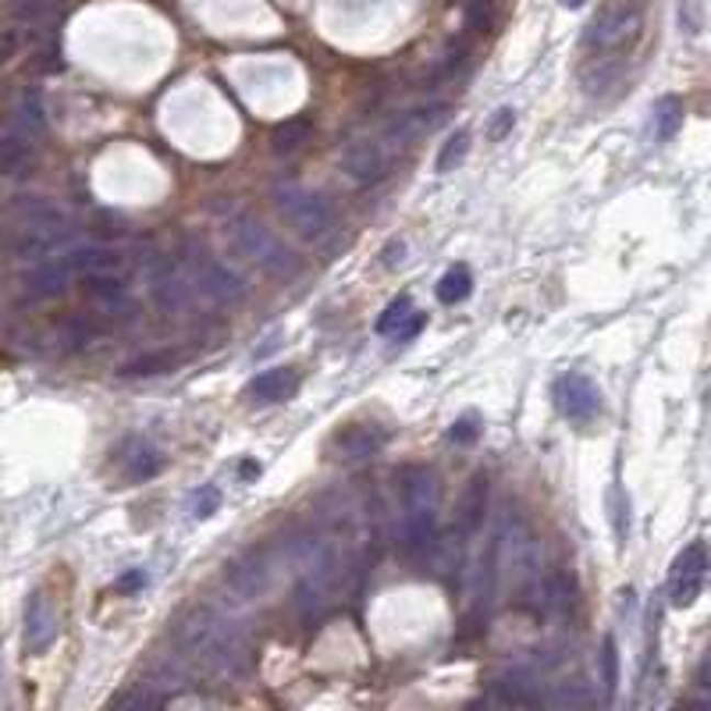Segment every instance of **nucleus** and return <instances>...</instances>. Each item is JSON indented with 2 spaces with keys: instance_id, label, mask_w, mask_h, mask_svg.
Returning a JSON list of instances; mask_svg holds the SVG:
<instances>
[{
  "instance_id": "f257e3e1",
  "label": "nucleus",
  "mask_w": 711,
  "mask_h": 711,
  "mask_svg": "<svg viewBox=\"0 0 711 711\" xmlns=\"http://www.w3.org/2000/svg\"><path fill=\"white\" fill-rule=\"evenodd\" d=\"M175 641L196 669L221 679V684H235V679L249 673V662H253L249 641L242 637V630L232 619H224L214 609L189 612L178 623Z\"/></svg>"
},
{
  "instance_id": "f03ea898",
  "label": "nucleus",
  "mask_w": 711,
  "mask_h": 711,
  "mask_svg": "<svg viewBox=\"0 0 711 711\" xmlns=\"http://www.w3.org/2000/svg\"><path fill=\"white\" fill-rule=\"evenodd\" d=\"M75 229L65 218V210H57L47 200H22L8 210L4 224V246L19 260H47L57 249H65L71 242Z\"/></svg>"
},
{
  "instance_id": "7ed1b4c3",
  "label": "nucleus",
  "mask_w": 711,
  "mask_h": 711,
  "mask_svg": "<svg viewBox=\"0 0 711 711\" xmlns=\"http://www.w3.org/2000/svg\"><path fill=\"white\" fill-rule=\"evenodd\" d=\"M644 29V0H604L601 11L584 29V51L591 57H626Z\"/></svg>"
},
{
  "instance_id": "20e7f679",
  "label": "nucleus",
  "mask_w": 711,
  "mask_h": 711,
  "mask_svg": "<svg viewBox=\"0 0 711 711\" xmlns=\"http://www.w3.org/2000/svg\"><path fill=\"white\" fill-rule=\"evenodd\" d=\"M224 238H229V246L238 256H246L249 264H256L275 278H292L299 270V256L267 224H260L249 214H235L224 221Z\"/></svg>"
},
{
  "instance_id": "39448f33",
  "label": "nucleus",
  "mask_w": 711,
  "mask_h": 711,
  "mask_svg": "<svg viewBox=\"0 0 711 711\" xmlns=\"http://www.w3.org/2000/svg\"><path fill=\"white\" fill-rule=\"evenodd\" d=\"M270 200H275V210L285 218V224L302 238H324L335 224V210L324 196L302 189L296 181H278Z\"/></svg>"
},
{
  "instance_id": "423d86ee",
  "label": "nucleus",
  "mask_w": 711,
  "mask_h": 711,
  "mask_svg": "<svg viewBox=\"0 0 711 711\" xmlns=\"http://www.w3.org/2000/svg\"><path fill=\"white\" fill-rule=\"evenodd\" d=\"M181 270H186V278L196 292L203 299L218 302V307H235V302L246 299V281H242L235 270L224 267L218 256H210L203 246H196L189 242L186 249H181Z\"/></svg>"
},
{
  "instance_id": "0eeeda50",
  "label": "nucleus",
  "mask_w": 711,
  "mask_h": 711,
  "mask_svg": "<svg viewBox=\"0 0 711 711\" xmlns=\"http://www.w3.org/2000/svg\"><path fill=\"white\" fill-rule=\"evenodd\" d=\"M388 445V431L381 423H345L335 434L327 437V459H335L342 466H356L374 459L377 452Z\"/></svg>"
},
{
  "instance_id": "6e6552de",
  "label": "nucleus",
  "mask_w": 711,
  "mask_h": 711,
  "mask_svg": "<svg viewBox=\"0 0 711 711\" xmlns=\"http://www.w3.org/2000/svg\"><path fill=\"white\" fill-rule=\"evenodd\" d=\"M704 580H708V552H704V541H693L676 555L673 573H669L673 609H690V604L701 598Z\"/></svg>"
},
{
  "instance_id": "1a4fd4ad",
  "label": "nucleus",
  "mask_w": 711,
  "mask_h": 711,
  "mask_svg": "<svg viewBox=\"0 0 711 711\" xmlns=\"http://www.w3.org/2000/svg\"><path fill=\"white\" fill-rule=\"evenodd\" d=\"M555 402L558 413H563L569 423H591L601 413V388L591 381L587 374L569 370L555 381Z\"/></svg>"
},
{
  "instance_id": "9d476101",
  "label": "nucleus",
  "mask_w": 711,
  "mask_h": 711,
  "mask_svg": "<svg viewBox=\"0 0 711 711\" xmlns=\"http://www.w3.org/2000/svg\"><path fill=\"white\" fill-rule=\"evenodd\" d=\"M65 264L75 278H121L129 281L132 275V264L125 253H118L111 246H75L65 249Z\"/></svg>"
},
{
  "instance_id": "9b49d317",
  "label": "nucleus",
  "mask_w": 711,
  "mask_h": 711,
  "mask_svg": "<svg viewBox=\"0 0 711 711\" xmlns=\"http://www.w3.org/2000/svg\"><path fill=\"white\" fill-rule=\"evenodd\" d=\"M437 541V509L427 506H402V531H399V552L406 558H427Z\"/></svg>"
},
{
  "instance_id": "f8f14e48",
  "label": "nucleus",
  "mask_w": 711,
  "mask_h": 711,
  "mask_svg": "<svg viewBox=\"0 0 711 711\" xmlns=\"http://www.w3.org/2000/svg\"><path fill=\"white\" fill-rule=\"evenodd\" d=\"M224 587L238 598V601H256L267 595L270 587V569H267V558L264 555H238L232 558L229 566L221 573Z\"/></svg>"
},
{
  "instance_id": "ddd939ff",
  "label": "nucleus",
  "mask_w": 711,
  "mask_h": 711,
  "mask_svg": "<svg viewBox=\"0 0 711 711\" xmlns=\"http://www.w3.org/2000/svg\"><path fill=\"white\" fill-rule=\"evenodd\" d=\"M57 633H60V615L54 609V601L43 591H33L25 604V652L43 655L57 641Z\"/></svg>"
},
{
  "instance_id": "4468645a",
  "label": "nucleus",
  "mask_w": 711,
  "mask_h": 711,
  "mask_svg": "<svg viewBox=\"0 0 711 711\" xmlns=\"http://www.w3.org/2000/svg\"><path fill=\"white\" fill-rule=\"evenodd\" d=\"M149 296H154V302L160 310H186V302H189V278H186V270H181L178 264L171 260H154L149 264Z\"/></svg>"
},
{
  "instance_id": "2eb2a0df",
  "label": "nucleus",
  "mask_w": 711,
  "mask_h": 711,
  "mask_svg": "<svg viewBox=\"0 0 711 711\" xmlns=\"http://www.w3.org/2000/svg\"><path fill=\"white\" fill-rule=\"evenodd\" d=\"M338 168L345 171V178H353L356 186H370L385 175V154L381 146L370 140H349L338 149Z\"/></svg>"
},
{
  "instance_id": "dca6fc26",
  "label": "nucleus",
  "mask_w": 711,
  "mask_h": 711,
  "mask_svg": "<svg viewBox=\"0 0 711 711\" xmlns=\"http://www.w3.org/2000/svg\"><path fill=\"white\" fill-rule=\"evenodd\" d=\"M445 103H420V108H410V111H402L396 114L385 125V140L391 146H406V143H413L416 135L423 132H431L434 125H442L445 121Z\"/></svg>"
},
{
  "instance_id": "f3484780",
  "label": "nucleus",
  "mask_w": 711,
  "mask_h": 711,
  "mask_svg": "<svg viewBox=\"0 0 711 711\" xmlns=\"http://www.w3.org/2000/svg\"><path fill=\"white\" fill-rule=\"evenodd\" d=\"M71 270L65 264V256H47V260H40L29 275L22 278V292L29 299H57V296H65L68 292V285H71Z\"/></svg>"
},
{
  "instance_id": "a211bd4d",
  "label": "nucleus",
  "mask_w": 711,
  "mask_h": 711,
  "mask_svg": "<svg viewBox=\"0 0 711 711\" xmlns=\"http://www.w3.org/2000/svg\"><path fill=\"white\" fill-rule=\"evenodd\" d=\"M160 466H164L160 452L149 442H143V437H129V442L118 448V470H121V477L132 480V484H143L149 477H157Z\"/></svg>"
},
{
  "instance_id": "6ab92c4d",
  "label": "nucleus",
  "mask_w": 711,
  "mask_h": 711,
  "mask_svg": "<svg viewBox=\"0 0 711 711\" xmlns=\"http://www.w3.org/2000/svg\"><path fill=\"white\" fill-rule=\"evenodd\" d=\"M420 331H423V313L406 296L391 302V307L381 313V321H377V335L396 338V342H410L420 335Z\"/></svg>"
},
{
  "instance_id": "aec40b11",
  "label": "nucleus",
  "mask_w": 711,
  "mask_h": 711,
  "mask_svg": "<svg viewBox=\"0 0 711 711\" xmlns=\"http://www.w3.org/2000/svg\"><path fill=\"white\" fill-rule=\"evenodd\" d=\"M299 391V374L292 367H270L249 385V399L270 406V402H289Z\"/></svg>"
},
{
  "instance_id": "412c9836",
  "label": "nucleus",
  "mask_w": 711,
  "mask_h": 711,
  "mask_svg": "<svg viewBox=\"0 0 711 711\" xmlns=\"http://www.w3.org/2000/svg\"><path fill=\"white\" fill-rule=\"evenodd\" d=\"M36 160V140H29L22 132H4L0 135V178L25 175Z\"/></svg>"
},
{
  "instance_id": "4be33fe9",
  "label": "nucleus",
  "mask_w": 711,
  "mask_h": 711,
  "mask_svg": "<svg viewBox=\"0 0 711 711\" xmlns=\"http://www.w3.org/2000/svg\"><path fill=\"white\" fill-rule=\"evenodd\" d=\"M484 512H488V477L477 474L470 484H466V491L459 498V512H456V523H459L463 537H470V534L480 531Z\"/></svg>"
},
{
  "instance_id": "5701e85b",
  "label": "nucleus",
  "mask_w": 711,
  "mask_h": 711,
  "mask_svg": "<svg viewBox=\"0 0 711 711\" xmlns=\"http://www.w3.org/2000/svg\"><path fill=\"white\" fill-rule=\"evenodd\" d=\"M495 701L506 704V708H537L544 698L531 676L523 673H512V676H502L495 684Z\"/></svg>"
},
{
  "instance_id": "b1692460",
  "label": "nucleus",
  "mask_w": 711,
  "mask_h": 711,
  "mask_svg": "<svg viewBox=\"0 0 711 711\" xmlns=\"http://www.w3.org/2000/svg\"><path fill=\"white\" fill-rule=\"evenodd\" d=\"M310 140H313V121L310 118H289L270 132V149H275L278 157H292Z\"/></svg>"
},
{
  "instance_id": "393cba45",
  "label": "nucleus",
  "mask_w": 711,
  "mask_h": 711,
  "mask_svg": "<svg viewBox=\"0 0 711 711\" xmlns=\"http://www.w3.org/2000/svg\"><path fill=\"white\" fill-rule=\"evenodd\" d=\"M14 132L29 135V140H40L47 132V108H43V97L36 89H25L19 97V108H14Z\"/></svg>"
},
{
  "instance_id": "a878e982",
  "label": "nucleus",
  "mask_w": 711,
  "mask_h": 711,
  "mask_svg": "<svg viewBox=\"0 0 711 711\" xmlns=\"http://www.w3.org/2000/svg\"><path fill=\"white\" fill-rule=\"evenodd\" d=\"M189 353H175V349H160V353H146L140 359H132L121 367V377H157V374H168L175 370L178 363H186Z\"/></svg>"
},
{
  "instance_id": "bb28decb",
  "label": "nucleus",
  "mask_w": 711,
  "mask_h": 711,
  "mask_svg": "<svg viewBox=\"0 0 711 711\" xmlns=\"http://www.w3.org/2000/svg\"><path fill=\"white\" fill-rule=\"evenodd\" d=\"M474 292V275H470V267H448L442 281H437V299L445 302V307H456V302H463L466 296Z\"/></svg>"
},
{
  "instance_id": "cd10ccee",
  "label": "nucleus",
  "mask_w": 711,
  "mask_h": 711,
  "mask_svg": "<svg viewBox=\"0 0 711 711\" xmlns=\"http://www.w3.org/2000/svg\"><path fill=\"white\" fill-rule=\"evenodd\" d=\"M684 125V100L679 97H662L655 103V135L658 140H673Z\"/></svg>"
},
{
  "instance_id": "c85d7f7f",
  "label": "nucleus",
  "mask_w": 711,
  "mask_h": 711,
  "mask_svg": "<svg viewBox=\"0 0 711 711\" xmlns=\"http://www.w3.org/2000/svg\"><path fill=\"white\" fill-rule=\"evenodd\" d=\"M164 701V693L157 690V684H135L132 690L125 693H118V698L111 701L114 708H160Z\"/></svg>"
},
{
  "instance_id": "c756f323",
  "label": "nucleus",
  "mask_w": 711,
  "mask_h": 711,
  "mask_svg": "<svg viewBox=\"0 0 711 711\" xmlns=\"http://www.w3.org/2000/svg\"><path fill=\"white\" fill-rule=\"evenodd\" d=\"M544 701H548L552 708H587L595 701V693L587 684H558V690L548 693Z\"/></svg>"
},
{
  "instance_id": "7c9ffc66",
  "label": "nucleus",
  "mask_w": 711,
  "mask_h": 711,
  "mask_svg": "<svg viewBox=\"0 0 711 711\" xmlns=\"http://www.w3.org/2000/svg\"><path fill=\"white\" fill-rule=\"evenodd\" d=\"M218 509H221V491L214 488V484H203L200 491H192V498H189V516L192 520H210Z\"/></svg>"
},
{
  "instance_id": "2f4dec72",
  "label": "nucleus",
  "mask_w": 711,
  "mask_h": 711,
  "mask_svg": "<svg viewBox=\"0 0 711 711\" xmlns=\"http://www.w3.org/2000/svg\"><path fill=\"white\" fill-rule=\"evenodd\" d=\"M466 149H470V132L459 129L452 140L442 146V154H437V171H452V164H459L466 157Z\"/></svg>"
},
{
  "instance_id": "473e14b6",
  "label": "nucleus",
  "mask_w": 711,
  "mask_h": 711,
  "mask_svg": "<svg viewBox=\"0 0 711 711\" xmlns=\"http://www.w3.org/2000/svg\"><path fill=\"white\" fill-rule=\"evenodd\" d=\"M488 25H491V4L488 0H470V8H466V33L470 36H480V33H488Z\"/></svg>"
},
{
  "instance_id": "72a5a7b5",
  "label": "nucleus",
  "mask_w": 711,
  "mask_h": 711,
  "mask_svg": "<svg viewBox=\"0 0 711 711\" xmlns=\"http://www.w3.org/2000/svg\"><path fill=\"white\" fill-rule=\"evenodd\" d=\"M601 662H604V690H615V684H619V658H615V641L609 637L604 641V655H601Z\"/></svg>"
},
{
  "instance_id": "f704fd0d",
  "label": "nucleus",
  "mask_w": 711,
  "mask_h": 711,
  "mask_svg": "<svg viewBox=\"0 0 711 711\" xmlns=\"http://www.w3.org/2000/svg\"><path fill=\"white\" fill-rule=\"evenodd\" d=\"M512 125H516V111H512V108H502V111L495 114V121H491L488 135H491V140H502V135H506Z\"/></svg>"
},
{
  "instance_id": "c9c22d12",
  "label": "nucleus",
  "mask_w": 711,
  "mask_h": 711,
  "mask_svg": "<svg viewBox=\"0 0 711 711\" xmlns=\"http://www.w3.org/2000/svg\"><path fill=\"white\" fill-rule=\"evenodd\" d=\"M8 4L19 19H36V14L47 8V0H8Z\"/></svg>"
},
{
  "instance_id": "e433bc0d",
  "label": "nucleus",
  "mask_w": 711,
  "mask_h": 711,
  "mask_svg": "<svg viewBox=\"0 0 711 711\" xmlns=\"http://www.w3.org/2000/svg\"><path fill=\"white\" fill-rule=\"evenodd\" d=\"M19 43H22V36L14 33V29H4V33H0V65H8V60L14 57Z\"/></svg>"
},
{
  "instance_id": "4c0bfd02",
  "label": "nucleus",
  "mask_w": 711,
  "mask_h": 711,
  "mask_svg": "<svg viewBox=\"0 0 711 711\" xmlns=\"http://www.w3.org/2000/svg\"><path fill=\"white\" fill-rule=\"evenodd\" d=\"M477 437V427H474V420L466 416L459 423H452V442H474Z\"/></svg>"
},
{
  "instance_id": "58836bf2",
  "label": "nucleus",
  "mask_w": 711,
  "mask_h": 711,
  "mask_svg": "<svg viewBox=\"0 0 711 711\" xmlns=\"http://www.w3.org/2000/svg\"><path fill=\"white\" fill-rule=\"evenodd\" d=\"M140 587H146V573L143 569H132V573H125V577L118 580V591H140Z\"/></svg>"
},
{
  "instance_id": "ea45409f",
  "label": "nucleus",
  "mask_w": 711,
  "mask_h": 711,
  "mask_svg": "<svg viewBox=\"0 0 711 711\" xmlns=\"http://www.w3.org/2000/svg\"><path fill=\"white\" fill-rule=\"evenodd\" d=\"M256 474H260V466H256V463H242V477H256Z\"/></svg>"
},
{
  "instance_id": "a19ab883",
  "label": "nucleus",
  "mask_w": 711,
  "mask_h": 711,
  "mask_svg": "<svg viewBox=\"0 0 711 711\" xmlns=\"http://www.w3.org/2000/svg\"><path fill=\"white\" fill-rule=\"evenodd\" d=\"M563 4H566V8H584L587 0H563Z\"/></svg>"
}]
</instances>
